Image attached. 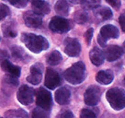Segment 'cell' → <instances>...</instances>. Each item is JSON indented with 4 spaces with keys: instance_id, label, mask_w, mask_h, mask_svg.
<instances>
[{
    "instance_id": "6da1fadb",
    "label": "cell",
    "mask_w": 125,
    "mask_h": 118,
    "mask_svg": "<svg viewBox=\"0 0 125 118\" xmlns=\"http://www.w3.org/2000/svg\"><path fill=\"white\" fill-rule=\"evenodd\" d=\"M21 41L25 43L30 51L35 54H39L49 48V42L45 37L42 35H36L33 33H22Z\"/></svg>"
},
{
    "instance_id": "7a4b0ae2",
    "label": "cell",
    "mask_w": 125,
    "mask_h": 118,
    "mask_svg": "<svg viewBox=\"0 0 125 118\" xmlns=\"http://www.w3.org/2000/svg\"><path fill=\"white\" fill-rule=\"evenodd\" d=\"M86 66L83 62L74 63L63 73V77L66 81L73 85H78L82 83L86 79Z\"/></svg>"
},
{
    "instance_id": "3957f363",
    "label": "cell",
    "mask_w": 125,
    "mask_h": 118,
    "mask_svg": "<svg viewBox=\"0 0 125 118\" xmlns=\"http://www.w3.org/2000/svg\"><path fill=\"white\" fill-rule=\"evenodd\" d=\"M106 98L112 109L120 111L125 107V91L120 88H112L107 91Z\"/></svg>"
},
{
    "instance_id": "277c9868",
    "label": "cell",
    "mask_w": 125,
    "mask_h": 118,
    "mask_svg": "<svg viewBox=\"0 0 125 118\" xmlns=\"http://www.w3.org/2000/svg\"><path fill=\"white\" fill-rule=\"evenodd\" d=\"M49 28L52 32L55 33H65L69 32L72 28L71 20H66L62 17H53L49 23Z\"/></svg>"
},
{
    "instance_id": "5b68a950",
    "label": "cell",
    "mask_w": 125,
    "mask_h": 118,
    "mask_svg": "<svg viewBox=\"0 0 125 118\" xmlns=\"http://www.w3.org/2000/svg\"><path fill=\"white\" fill-rule=\"evenodd\" d=\"M36 103L38 107L49 111L52 105V98L50 91L44 88H40L36 92Z\"/></svg>"
},
{
    "instance_id": "8992f818",
    "label": "cell",
    "mask_w": 125,
    "mask_h": 118,
    "mask_svg": "<svg viewBox=\"0 0 125 118\" xmlns=\"http://www.w3.org/2000/svg\"><path fill=\"white\" fill-rule=\"evenodd\" d=\"M101 91L97 86H90L84 94V101L89 106L97 105L100 101Z\"/></svg>"
},
{
    "instance_id": "52a82bcc",
    "label": "cell",
    "mask_w": 125,
    "mask_h": 118,
    "mask_svg": "<svg viewBox=\"0 0 125 118\" xmlns=\"http://www.w3.org/2000/svg\"><path fill=\"white\" fill-rule=\"evenodd\" d=\"M61 82L62 80H61V77L58 74V72L51 67H48L46 70V74H45V80H44L45 87L50 90H54L61 85Z\"/></svg>"
},
{
    "instance_id": "ba28073f",
    "label": "cell",
    "mask_w": 125,
    "mask_h": 118,
    "mask_svg": "<svg viewBox=\"0 0 125 118\" xmlns=\"http://www.w3.org/2000/svg\"><path fill=\"white\" fill-rule=\"evenodd\" d=\"M17 98L21 104L29 105L33 102L34 91L31 87L27 86V85H22L17 92Z\"/></svg>"
},
{
    "instance_id": "9c48e42d",
    "label": "cell",
    "mask_w": 125,
    "mask_h": 118,
    "mask_svg": "<svg viewBox=\"0 0 125 118\" xmlns=\"http://www.w3.org/2000/svg\"><path fill=\"white\" fill-rule=\"evenodd\" d=\"M64 53L68 56L71 57H76L81 53V44L76 39L73 38H67L64 41Z\"/></svg>"
},
{
    "instance_id": "30bf717a",
    "label": "cell",
    "mask_w": 125,
    "mask_h": 118,
    "mask_svg": "<svg viewBox=\"0 0 125 118\" xmlns=\"http://www.w3.org/2000/svg\"><path fill=\"white\" fill-rule=\"evenodd\" d=\"M42 71L43 66L42 64H34L31 67V74L27 78L28 82H30L32 85H38L42 79Z\"/></svg>"
},
{
    "instance_id": "8fae6325",
    "label": "cell",
    "mask_w": 125,
    "mask_h": 118,
    "mask_svg": "<svg viewBox=\"0 0 125 118\" xmlns=\"http://www.w3.org/2000/svg\"><path fill=\"white\" fill-rule=\"evenodd\" d=\"M24 22L30 28H39L42 24V18L33 11H27L23 15Z\"/></svg>"
},
{
    "instance_id": "7c38bea8",
    "label": "cell",
    "mask_w": 125,
    "mask_h": 118,
    "mask_svg": "<svg viewBox=\"0 0 125 118\" xmlns=\"http://www.w3.org/2000/svg\"><path fill=\"white\" fill-rule=\"evenodd\" d=\"M119 35H120V33H119L117 27L110 25V24H107L100 29V32H99L98 36L105 42H107L109 39H117Z\"/></svg>"
},
{
    "instance_id": "4fadbf2b",
    "label": "cell",
    "mask_w": 125,
    "mask_h": 118,
    "mask_svg": "<svg viewBox=\"0 0 125 118\" xmlns=\"http://www.w3.org/2000/svg\"><path fill=\"white\" fill-rule=\"evenodd\" d=\"M123 48L118 45H110L106 49L105 51V58L109 61V62H113L116 61L123 55Z\"/></svg>"
},
{
    "instance_id": "5bb4252c",
    "label": "cell",
    "mask_w": 125,
    "mask_h": 118,
    "mask_svg": "<svg viewBox=\"0 0 125 118\" xmlns=\"http://www.w3.org/2000/svg\"><path fill=\"white\" fill-rule=\"evenodd\" d=\"M1 67L2 69L7 73V75L9 76V77H12V78H16L18 79L20 76V72H21V69H20V67L18 66H15L9 61V60H5L1 63Z\"/></svg>"
},
{
    "instance_id": "9a60e30c",
    "label": "cell",
    "mask_w": 125,
    "mask_h": 118,
    "mask_svg": "<svg viewBox=\"0 0 125 118\" xmlns=\"http://www.w3.org/2000/svg\"><path fill=\"white\" fill-rule=\"evenodd\" d=\"M70 97H71L70 91L67 88H65V87L60 88L55 92V101L57 102V103L61 104V105H64V104L69 103V102H70Z\"/></svg>"
},
{
    "instance_id": "2e32d148",
    "label": "cell",
    "mask_w": 125,
    "mask_h": 118,
    "mask_svg": "<svg viewBox=\"0 0 125 118\" xmlns=\"http://www.w3.org/2000/svg\"><path fill=\"white\" fill-rule=\"evenodd\" d=\"M31 6L33 8V12H35L36 14H38L40 16H42V15H46L48 13H50L51 8H50V5L46 1H32L31 2Z\"/></svg>"
},
{
    "instance_id": "e0dca14e",
    "label": "cell",
    "mask_w": 125,
    "mask_h": 118,
    "mask_svg": "<svg viewBox=\"0 0 125 118\" xmlns=\"http://www.w3.org/2000/svg\"><path fill=\"white\" fill-rule=\"evenodd\" d=\"M89 58L91 63L99 67L101 66L102 64L104 63V60H105V55L104 53L98 47H94L93 49H91V51L89 53Z\"/></svg>"
},
{
    "instance_id": "ac0fdd59",
    "label": "cell",
    "mask_w": 125,
    "mask_h": 118,
    "mask_svg": "<svg viewBox=\"0 0 125 118\" xmlns=\"http://www.w3.org/2000/svg\"><path fill=\"white\" fill-rule=\"evenodd\" d=\"M113 79L114 75L111 70H101L96 76L97 81L102 85H109L113 81Z\"/></svg>"
},
{
    "instance_id": "d6986e66",
    "label": "cell",
    "mask_w": 125,
    "mask_h": 118,
    "mask_svg": "<svg viewBox=\"0 0 125 118\" xmlns=\"http://www.w3.org/2000/svg\"><path fill=\"white\" fill-rule=\"evenodd\" d=\"M69 4L67 1L64 0H60L55 4V12L59 15V17H64L67 16L69 13Z\"/></svg>"
},
{
    "instance_id": "ffe728a7",
    "label": "cell",
    "mask_w": 125,
    "mask_h": 118,
    "mask_svg": "<svg viewBox=\"0 0 125 118\" xmlns=\"http://www.w3.org/2000/svg\"><path fill=\"white\" fill-rule=\"evenodd\" d=\"M96 14L98 19L101 20H108L111 19V17H112L111 9L107 7H101V8L99 7V8L96 11Z\"/></svg>"
},
{
    "instance_id": "44dd1931",
    "label": "cell",
    "mask_w": 125,
    "mask_h": 118,
    "mask_svg": "<svg viewBox=\"0 0 125 118\" xmlns=\"http://www.w3.org/2000/svg\"><path fill=\"white\" fill-rule=\"evenodd\" d=\"M62 61V55L59 51H52L47 56V63L50 66H56Z\"/></svg>"
},
{
    "instance_id": "7402d4cb",
    "label": "cell",
    "mask_w": 125,
    "mask_h": 118,
    "mask_svg": "<svg viewBox=\"0 0 125 118\" xmlns=\"http://www.w3.org/2000/svg\"><path fill=\"white\" fill-rule=\"evenodd\" d=\"M11 22H7L6 24L3 25V32H4L5 36L10 37V38H14L17 35V32H16L14 25Z\"/></svg>"
},
{
    "instance_id": "603a6c76",
    "label": "cell",
    "mask_w": 125,
    "mask_h": 118,
    "mask_svg": "<svg viewBox=\"0 0 125 118\" xmlns=\"http://www.w3.org/2000/svg\"><path fill=\"white\" fill-rule=\"evenodd\" d=\"M74 21L78 24H85L88 20V15L84 10H79L74 13Z\"/></svg>"
},
{
    "instance_id": "cb8c5ba5",
    "label": "cell",
    "mask_w": 125,
    "mask_h": 118,
    "mask_svg": "<svg viewBox=\"0 0 125 118\" xmlns=\"http://www.w3.org/2000/svg\"><path fill=\"white\" fill-rule=\"evenodd\" d=\"M31 118H50V114L49 111L37 107L32 111Z\"/></svg>"
},
{
    "instance_id": "d4e9b609",
    "label": "cell",
    "mask_w": 125,
    "mask_h": 118,
    "mask_svg": "<svg viewBox=\"0 0 125 118\" xmlns=\"http://www.w3.org/2000/svg\"><path fill=\"white\" fill-rule=\"evenodd\" d=\"M11 53H12V56L15 59H22V57L24 56V50L20 46H14V47L11 48Z\"/></svg>"
},
{
    "instance_id": "484cf974",
    "label": "cell",
    "mask_w": 125,
    "mask_h": 118,
    "mask_svg": "<svg viewBox=\"0 0 125 118\" xmlns=\"http://www.w3.org/2000/svg\"><path fill=\"white\" fill-rule=\"evenodd\" d=\"M80 4H82L85 8L87 9H93L99 7L100 2L99 1H93V0H86V1H80Z\"/></svg>"
},
{
    "instance_id": "4316f807",
    "label": "cell",
    "mask_w": 125,
    "mask_h": 118,
    "mask_svg": "<svg viewBox=\"0 0 125 118\" xmlns=\"http://www.w3.org/2000/svg\"><path fill=\"white\" fill-rule=\"evenodd\" d=\"M9 14H10V9L8 6L5 4H0V20H4Z\"/></svg>"
},
{
    "instance_id": "83f0119b",
    "label": "cell",
    "mask_w": 125,
    "mask_h": 118,
    "mask_svg": "<svg viewBox=\"0 0 125 118\" xmlns=\"http://www.w3.org/2000/svg\"><path fill=\"white\" fill-rule=\"evenodd\" d=\"M80 118H97V114L92 110L89 109H83L80 114Z\"/></svg>"
},
{
    "instance_id": "f1b7e54d",
    "label": "cell",
    "mask_w": 125,
    "mask_h": 118,
    "mask_svg": "<svg viewBox=\"0 0 125 118\" xmlns=\"http://www.w3.org/2000/svg\"><path fill=\"white\" fill-rule=\"evenodd\" d=\"M9 3L13 6H15L16 8H21L27 6L28 1L27 0H18V1H9Z\"/></svg>"
},
{
    "instance_id": "f546056e",
    "label": "cell",
    "mask_w": 125,
    "mask_h": 118,
    "mask_svg": "<svg viewBox=\"0 0 125 118\" xmlns=\"http://www.w3.org/2000/svg\"><path fill=\"white\" fill-rule=\"evenodd\" d=\"M93 32H94L93 29L90 28V29H88L86 31V33H85V40H86L87 44H89L91 43V40H92V37H93Z\"/></svg>"
},
{
    "instance_id": "4dcf8cb0",
    "label": "cell",
    "mask_w": 125,
    "mask_h": 118,
    "mask_svg": "<svg viewBox=\"0 0 125 118\" xmlns=\"http://www.w3.org/2000/svg\"><path fill=\"white\" fill-rule=\"evenodd\" d=\"M57 118H74V116L70 111H63L57 116Z\"/></svg>"
},
{
    "instance_id": "1f68e13d",
    "label": "cell",
    "mask_w": 125,
    "mask_h": 118,
    "mask_svg": "<svg viewBox=\"0 0 125 118\" xmlns=\"http://www.w3.org/2000/svg\"><path fill=\"white\" fill-rule=\"evenodd\" d=\"M107 3L110 6H112L116 10H118L119 8H121V1H119V0H114V1H110V0H107Z\"/></svg>"
},
{
    "instance_id": "d6a6232c",
    "label": "cell",
    "mask_w": 125,
    "mask_h": 118,
    "mask_svg": "<svg viewBox=\"0 0 125 118\" xmlns=\"http://www.w3.org/2000/svg\"><path fill=\"white\" fill-rule=\"evenodd\" d=\"M119 22H120V25H121L122 32H125V11L121 14L120 19H119Z\"/></svg>"
},
{
    "instance_id": "836d02e7",
    "label": "cell",
    "mask_w": 125,
    "mask_h": 118,
    "mask_svg": "<svg viewBox=\"0 0 125 118\" xmlns=\"http://www.w3.org/2000/svg\"><path fill=\"white\" fill-rule=\"evenodd\" d=\"M8 57V55L7 54V52L0 50V63H2L3 61L7 60Z\"/></svg>"
},
{
    "instance_id": "e575fe53",
    "label": "cell",
    "mask_w": 125,
    "mask_h": 118,
    "mask_svg": "<svg viewBox=\"0 0 125 118\" xmlns=\"http://www.w3.org/2000/svg\"><path fill=\"white\" fill-rule=\"evenodd\" d=\"M123 51H125V42H124V43H123Z\"/></svg>"
},
{
    "instance_id": "d590c367",
    "label": "cell",
    "mask_w": 125,
    "mask_h": 118,
    "mask_svg": "<svg viewBox=\"0 0 125 118\" xmlns=\"http://www.w3.org/2000/svg\"><path fill=\"white\" fill-rule=\"evenodd\" d=\"M124 83H125V78H124Z\"/></svg>"
},
{
    "instance_id": "8d00e7d4",
    "label": "cell",
    "mask_w": 125,
    "mask_h": 118,
    "mask_svg": "<svg viewBox=\"0 0 125 118\" xmlns=\"http://www.w3.org/2000/svg\"><path fill=\"white\" fill-rule=\"evenodd\" d=\"M0 41H1V37H0Z\"/></svg>"
},
{
    "instance_id": "74e56055",
    "label": "cell",
    "mask_w": 125,
    "mask_h": 118,
    "mask_svg": "<svg viewBox=\"0 0 125 118\" xmlns=\"http://www.w3.org/2000/svg\"><path fill=\"white\" fill-rule=\"evenodd\" d=\"M0 118H1V117H0Z\"/></svg>"
}]
</instances>
